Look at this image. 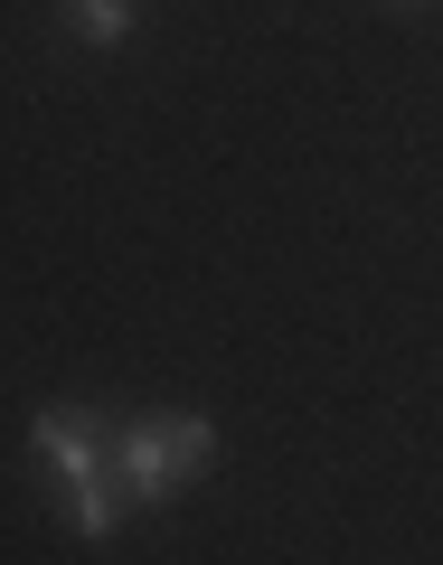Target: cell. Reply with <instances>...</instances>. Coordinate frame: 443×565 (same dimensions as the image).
<instances>
[{
    "label": "cell",
    "mask_w": 443,
    "mask_h": 565,
    "mask_svg": "<svg viewBox=\"0 0 443 565\" xmlns=\"http://www.w3.org/2000/svg\"><path fill=\"white\" fill-rule=\"evenodd\" d=\"M114 481H123V500H133V509L180 500L189 462H180V444H170V415H161V424H133V434L114 444Z\"/></svg>",
    "instance_id": "6da1fadb"
},
{
    "label": "cell",
    "mask_w": 443,
    "mask_h": 565,
    "mask_svg": "<svg viewBox=\"0 0 443 565\" xmlns=\"http://www.w3.org/2000/svg\"><path fill=\"white\" fill-rule=\"evenodd\" d=\"M29 444H39V462L57 471L66 490H95L104 481V444H95V415H85V405H39Z\"/></svg>",
    "instance_id": "7a4b0ae2"
},
{
    "label": "cell",
    "mask_w": 443,
    "mask_h": 565,
    "mask_svg": "<svg viewBox=\"0 0 443 565\" xmlns=\"http://www.w3.org/2000/svg\"><path fill=\"white\" fill-rule=\"evenodd\" d=\"M76 29H85V47L133 39V0H76Z\"/></svg>",
    "instance_id": "3957f363"
}]
</instances>
